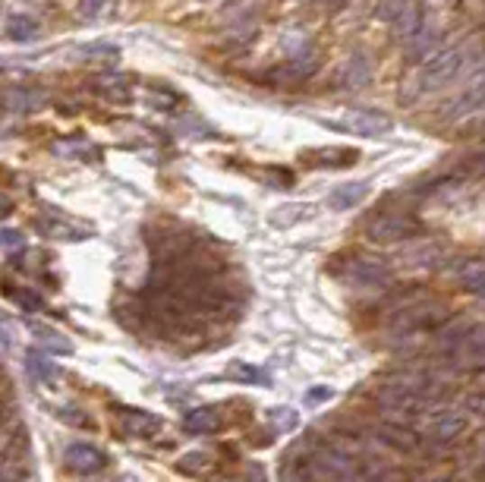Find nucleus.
I'll return each instance as SVG.
<instances>
[{
	"label": "nucleus",
	"mask_w": 485,
	"mask_h": 482,
	"mask_svg": "<svg viewBox=\"0 0 485 482\" xmlns=\"http://www.w3.org/2000/svg\"><path fill=\"white\" fill-rule=\"evenodd\" d=\"M331 126L343 133H353V136H366V139H375V136H385L391 130V117L379 111H350L343 120H331Z\"/></svg>",
	"instance_id": "obj_3"
},
{
	"label": "nucleus",
	"mask_w": 485,
	"mask_h": 482,
	"mask_svg": "<svg viewBox=\"0 0 485 482\" xmlns=\"http://www.w3.org/2000/svg\"><path fill=\"white\" fill-rule=\"evenodd\" d=\"M13 297H16V303L23 306L25 312H38V310H41V300H38V297H35V293H32V291L13 293Z\"/></svg>",
	"instance_id": "obj_24"
},
{
	"label": "nucleus",
	"mask_w": 485,
	"mask_h": 482,
	"mask_svg": "<svg viewBox=\"0 0 485 482\" xmlns=\"http://www.w3.org/2000/svg\"><path fill=\"white\" fill-rule=\"evenodd\" d=\"M35 227L41 230L44 236H54V240H86L88 230L79 227V224L73 221H63V218L50 215V218H38Z\"/></svg>",
	"instance_id": "obj_10"
},
{
	"label": "nucleus",
	"mask_w": 485,
	"mask_h": 482,
	"mask_svg": "<svg viewBox=\"0 0 485 482\" xmlns=\"http://www.w3.org/2000/svg\"><path fill=\"white\" fill-rule=\"evenodd\" d=\"M343 86H350V88H360V86H366L369 79H372V70H369V60L366 57H350L347 60V67H343Z\"/></svg>",
	"instance_id": "obj_19"
},
{
	"label": "nucleus",
	"mask_w": 485,
	"mask_h": 482,
	"mask_svg": "<svg viewBox=\"0 0 485 482\" xmlns=\"http://www.w3.org/2000/svg\"><path fill=\"white\" fill-rule=\"evenodd\" d=\"M183 429L189 435H212L221 429V413L215 407H196L183 416Z\"/></svg>",
	"instance_id": "obj_11"
},
{
	"label": "nucleus",
	"mask_w": 485,
	"mask_h": 482,
	"mask_svg": "<svg viewBox=\"0 0 485 482\" xmlns=\"http://www.w3.org/2000/svg\"><path fill=\"white\" fill-rule=\"evenodd\" d=\"M117 0H82L79 4V19L82 23H107L117 13Z\"/></svg>",
	"instance_id": "obj_17"
},
{
	"label": "nucleus",
	"mask_w": 485,
	"mask_h": 482,
	"mask_svg": "<svg viewBox=\"0 0 485 482\" xmlns=\"http://www.w3.org/2000/svg\"><path fill=\"white\" fill-rule=\"evenodd\" d=\"M0 243H4L6 253H13V249H23V246H25V240H23V236H19L13 227H4V234H0Z\"/></svg>",
	"instance_id": "obj_23"
},
{
	"label": "nucleus",
	"mask_w": 485,
	"mask_h": 482,
	"mask_svg": "<svg viewBox=\"0 0 485 482\" xmlns=\"http://www.w3.org/2000/svg\"><path fill=\"white\" fill-rule=\"evenodd\" d=\"M438 32L435 29H419L416 35L410 38V51H413V57H426V60H429L432 54H435V48H438Z\"/></svg>",
	"instance_id": "obj_21"
},
{
	"label": "nucleus",
	"mask_w": 485,
	"mask_h": 482,
	"mask_svg": "<svg viewBox=\"0 0 485 482\" xmlns=\"http://www.w3.org/2000/svg\"><path fill=\"white\" fill-rule=\"evenodd\" d=\"M325 397H331V388H322V391H312L309 401H325Z\"/></svg>",
	"instance_id": "obj_26"
},
{
	"label": "nucleus",
	"mask_w": 485,
	"mask_h": 482,
	"mask_svg": "<svg viewBox=\"0 0 485 482\" xmlns=\"http://www.w3.org/2000/svg\"><path fill=\"white\" fill-rule=\"evenodd\" d=\"M343 278L356 287H385L391 284V265H388L385 259L356 255V259L343 262Z\"/></svg>",
	"instance_id": "obj_2"
},
{
	"label": "nucleus",
	"mask_w": 485,
	"mask_h": 482,
	"mask_svg": "<svg viewBox=\"0 0 485 482\" xmlns=\"http://www.w3.org/2000/svg\"><path fill=\"white\" fill-rule=\"evenodd\" d=\"M4 35L10 42H32L38 35V19L25 16V13H10L4 23Z\"/></svg>",
	"instance_id": "obj_14"
},
{
	"label": "nucleus",
	"mask_w": 485,
	"mask_h": 482,
	"mask_svg": "<svg viewBox=\"0 0 485 482\" xmlns=\"http://www.w3.org/2000/svg\"><path fill=\"white\" fill-rule=\"evenodd\" d=\"M32 334H35L38 344H41L44 350H50V353H73V344H69V340L63 338L60 331H54V328H48V325H32Z\"/></svg>",
	"instance_id": "obj_18"
},
{
	"label": "nucleus",
	"mask_w": 485,
	"mask_h": 482,
	"mask_svg": "<svg viewBox=\"0 0 485 482\" xmlns=\"http://www.w3.org/2000/svg\"><path fill=\"white\" fill-rule=\"evenodd\" d=\"M461 284L467 287V291H476V293H485V259H473L467 262V265L461 268Z\"/></svg>",
	"instance_id": "obj_20"
},
{
	"label": "nucleus",
	"mask_w": 485,
	"mask_h": 482,
	"mask_svg": "<svg viewBox=\"0 0 485 482\" xmlns=\"http://www.w3.org/2000/svg\"><path fill=\"white\" fill-rule=\"evenodd\" d=\"M463 60H467V48H463V44L435 51V54L426 60L423 73H419V88H423V92H429V88L448 86V82L463 70Z\"/></svg>",
	"instance_id": "obj_1"
},
{
	"label": "nucleus",
	"mask_w": 485,
	"mask_h": 482,
	"mask_svg": "<svg viewBox=\"0 0 485 482\" xmlns=\"http://www.w3.org/2000/svg\"><path fill=\"white\" fill-rule=\"evenodd\" d=\"M442 319L438 312H432L429 306H407V310L398 312L394 319V331H413V328H432L435 321Z\"/></svg>",
	"instance_id": "obj_13"
},
{
	"label": "nucleus",
	"mask_w": 485,
	"mask_h": 482,
	"mask_svg": "<svg viewBox=\"0 0 485 482\" xmlns=\"http://www.w3.org/2000/svg\"><path fill=\"white\" fill-rule=\"evenodd\" d=\"M451 359H457V366L485 369V328H470L463 340L451 347Z\"/></svg>",
	"instance_id": "obj_6"
},
{
	"label": "nucleus",
	"mask_w": 485,
	"mask_h": 482,
	"mask_svg": "<svg viewBox=\"0 0 485 482\" xmlns=\"http://www.w3.org/2000/svg\"><path fill=\"white\" fill-rule=\"evenodd\" d=\"M237 482H265V470H261L259 464H255V467H246V477L237 479Z\"/></svg>",
	"instance_id": "obj_25"
},
{
	"label": "nucleus",
	"mask_w": 485,
	"mask_h": 482,
	"mask_svg": "<svg viewBox=\"0 0 485 482\" xmlns=\"http://www.w3.org/2000/svg\"><path fill=\"white\" fill-rule=\"evenodd\" d=\"M366 192H369L366 180H360V183H343L328 196V205H331V209H337V211L353 209V205H360L362 199H366Z\"/></svg>",
	"instance_id": "obj_15"
},
{
	"label": "nucleus",
	"mask_w": 485,
	"mask_h": 482,
	"mask_svg": "<svg viewBox=\"0 0 485 482\" xmlns=\"http://www.w3.org/2000/svg\"><path fill=\"white\" fill-rule=\"evenodd\" d=\"M303 218H306V205H280V209H274L271 224H278V227H290V224L303 221Z\"/></svg>",
	"instance_id": "obj_22"
},
{
	"label": "nucleus",
	"mask_w": 485,
	"mask_h": 482,
	"mask_svg": "<svg viewBox=\"0 0 485 482\" xmlns=\"http://www.w3.org/2000/svg\"><path fill=\"white\" fill-rule=\"evenodd\" d=\"M385 16L394 23V29H398L400 38H413L419 29H423V13H419L413 4H407V0H388Z\"/></svg>",
	"instance_id": "obj_7"
},
{
	"label": "nucleus",
	"mask_w": 485,
	"mask_h": 482,
	"mask_svg": "<svg viewBox=\"0 0 485 482\" xmlns=\"http://www.w3.org/2000/svg\"><path fill=\"white\" fill-rule=\"evenodd\" d=\"M63 460H67L69 470L76 473H101L105 470V454L98 451V448L92 445H69L67 454H63Z\"/></svg>",
	"instance_id": "obj_9"
},
{
	"label": "nucleus",
	"mask_w": 485,
	"mask_h": 482,
	"mask_svg": "<svg viewBox=\"0 0 485 482\" xmlns=\"http://www.w3.org/2000/svg\"><path fill=\"white\" fill-rule=\"evenodd\" d=\"M369 240L375 243H394V240H407V236L416 234V221L407 215H379L372 224L366 227Z\"/></svg>",
	"instance_id": "obj_4"
},
{
	"label": "nucleus",
	"mask_w": 485,
	"mask_h": 482,
	"mask_svg": "<svg viewBox=\"0 0 485 482\" xmlns=\"http://www.w3.org/2000/svg\"><path fill=\"white\" fill-rule=\"evenodd\" d=\"M25 372H29L35 382H41V385H50V382H57L60 378V369H57L54 363H50L48 357H41V353H25Z\"/></svg>",
	"instance_id": "obj_16"
},
{
	"label": "nucleus",
	"mask_w": 485,
	"mask_h": 482,
	"mask_svg": "<svg viewBox=\"0 0 485 482\" xmlns=\"http://www.w3.org/2000/svg\"><path fill=\"white\" fill-rule=\"evenodd\" d=\"M463 429H467V416H463L461 410H438V413H432L426 432L435 441H454Z\"/></svg>",
	"instance_id": "obj_8"
},
{
	"label": "nucleus",
	"mask_w": 485,
	"mask_h": 482,
	"mask_svg": "<svg viewBox=\"0 0 485 482\" xmlns=\"http://www.w3.org/2000/svg\"><path fill=\"white\" fill-rule=\"evenodd\" d=\"M120 426H124L126 435L145 439V435L158 432L161 420H158V416H151V413H145V410H120Z\"/></svg>",
	"instance_id": "obj_12"
},
{
	"label": "nucleus",
	"mask_w": 485,
	"mask_h": 482,
	"mask_svg": "<svg viewBox=\"0 0 485 482\" xmlns=\"http://www.w3.org/2000/svg\"><path fill=\"white\" fill-rule=\"evenodd\" d=\"M480 107H485V73L476 76L473 82H470L467 88H463L461 95H457L454 101H448V105L442 107V120H463L467 114H476Z\"/></svg>",
	"instance_id": "obj_5"
}]
</instances>
